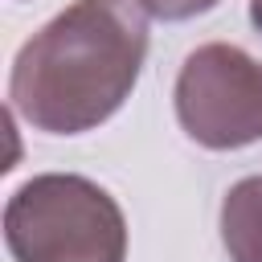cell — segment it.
<instances>
[{
  "instance_id": "277c9868",
  "label": "cell",
  "mask_w": 262,
  "mask_h": 262,
  "mask_svg": "<svg viewBox=\"0 0 262 262\" xmlns=\"http://www.w3.org/2000/svg\"><path fill=\"white\" fill-rule=\"evenodd\" d=\"M221 242L229 262H262V176H246L225 192Z\"/></svg>"
},
{
  "instance_id": "6da1fadb",
  "label": "cell",
  "mask_w": 262,
  "mask_h": 262,
  "mask_svg": "<svg viewBox=\"0 0 262 262\" xmlns=\"http://www.w3.org/2000/svg\"><path fill=\"white\" fill-rule=\"evenodd\" d=\"M143 57L147 20L135 0H74L16 49L12 115L45 135L94 131L131 98Z\"/></svg>"
},
{
  "instance_id": "8992f818",
  "label": "cell",
  "mask_w": 262,
  "mask_h": 262,
  "mask_svg": "<svg viewBox=\"0 0 262 262\" xmlns=\"http://www.w3.org/2000/svg\"><path fill=\"white\" fill-rule=\"evenodd\" d=\"M250 20H254V29L262 33V0H250Z\"/></svg>"
},
{
  "instance_id": "3957f363",
  "label": "cell",
  "mask_w": 262,
  "mask_h": 262,
  "mask_svg": "<svg viewBox=\"0 0 262 262\" xmlns=\"http://www.w3.org/2000/svg\"><path fill=\"white\" fill-rule=\"evenodd\" d=\"M176 119L188 139L213 151L262 139V61L237 45L209 41L192 49L176 78Z\"/></svg>"
},
{
  "instance_id": "5b68a950",
  "label": "cell",
  "mask_w": 262,
  "mask_h": 262,
  "mask_svg": "<svg viewBox=\"0 0 262 262\" xmlns=\"http://www.w3.org/2000/svg\"><path fill=\"white\" fill-rule=\"evenodd\" d=\"M135 4L156 20H192L209 8H217L221 0H135Z\"/></svg>"
},
{
  "instance_id": "7a4b0ae2",
  "label": "cell",
  "mask_w": 262,
  "mask_h": 262,
  "mask_svg": "<svg viewBox=\"0 0 262 262\" xmlns=\"http://www.w3.org/2000/svg\"><path fill=\"white\" fill-rule=\"evenodd\" d=\"M4 242L16 262H123L127 217L102 184L45 172L8 196Z\"/></svg>"
}]
</instances>
